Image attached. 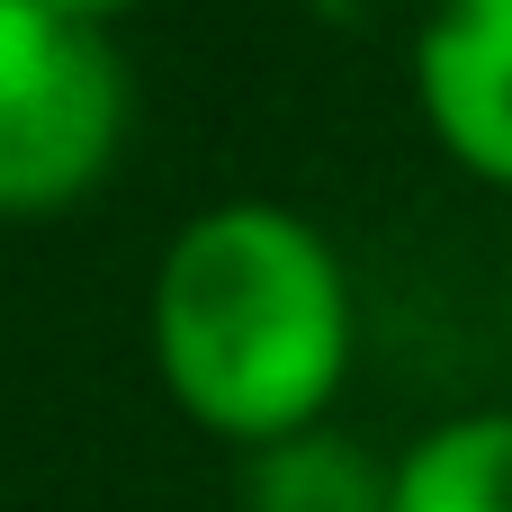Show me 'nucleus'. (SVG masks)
Returning a JSON list of instances; mask_svg holds the SVG:
<instances>
[{"label":"nucleus","instance_id":"obj_6","mask_svg":"<svg viewBox=\"0 0 512 512\" xmlns=\"http://www.w3.org/2000/svg\"><path fill=\"white\" fill-rule=\"evenodd\" d=\"M63 18H81V27H117L126 9H144V0H54Z\"/></svg>","mask_w":512,"mask_h":512},{"label":"nucleus","instance_id":"obj_1","mask_svg":"<svg viewBox=\"0 0 512 512\" xmlns=\"http://www.w3.org/2000/svg\"><path fill=\"white\" fill-rule=\"evenodd\" d=\"M153 369L171 405L234 450L324 423L351 369V279L333 243L270 198L189 216L153 270Z\"/></svg>","mask_w":512,"mask_h":512},{"label":"nucleus","instance_id":"obj_4","mask_svg":"<svg viewBox=\"0 0 512 512\" xmlns=\"http://www.w3.org/2000/svg\"><path fill=\"white\" fill-rule=\"evenodd\" d=\"M387 504H396V468H378L369 450H351L324 423L261 441L243 468V512H387Z\"/></svg>","mask_w":512,"mask_h":512},{"label":"nucleus","instance_id":"obj_3","mask_svg":"<svg viewBox=\"0 0 512 512\" xmlns=\"http://www.w3.org/2000/svg\"><path fill=\"white\" fill-rule=\"evenodd\" d=\"M414 99L450 162L512 189V0H432L414 45Z\"/></svg>","mask_w":512,"mask_h":512},{"label":"nucleus","instance_id":"obj_2","mask_svg":"<svg viewBox=\"0 0 512 512\" xmlns=\"http://www.w3.org/2000/svg\"><path fill=\"white\" fill-rule=\"evenodd\" d=\"M126 63L108 27L54 0H0V216L81 207L126 144Z\"/></svg>","mask_w":512,"mask_h":512},{"label":"nucleus","instance_id":"obj_7","mask_svg":"<svg viewBox=\"0 0 512 512\" xmlns=\"http://www.w3.org/2000/svg\"><path fill=\"white\" fill-rule=\"evenodd\" d=\"M315 9H333V18H360V9H369V0H315Z\"/></svg>","mask_w":512,"mask_h":512},{"label":"nucleus","instance_id":"obj_5","mask_svg":"<svg viewBox=\"0 0 512 512\" xmlns=\"http://www.w3.org/2000/svg\"><path fill=\"white\" fill-rule=\"evenodd\" d=\"M387 512H512V414H459L396 459Z\"/></svg>","mask_w":512,"mask_h":512}]
</instances>
